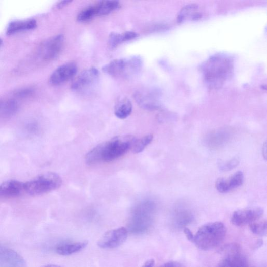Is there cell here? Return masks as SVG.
<instances>
[{"mask_svg": "<svg viewBox=\"0 0 267 267\" xmlns=\"http://www.w3.org/2000/svg\"><path fill=\"white\" fill-rule=\"evenodd\" d=\"M136 139L131 136L117 137L102 143L86 156V162L93 165L103 162H110L120 158L131 147Z\"/></svg>", "mask_w": 267, "mask_h": 267, "instance_id": "1", "label": "cell"}, {"mask_svg": "<svg viewBox=\"0 0 267 267\" xmlns=\"http://www.w3.org/2000/svg\"><path fill=\"white\" fill-rule=\"evenodd\" d=\"M233 66L232 58L227 55L217 54L211 57L202 68L205 83L212 89L221 87L231 76Z\"/></svg>", "mask_w": 267, "mask_h": 267, "instance_id": "2", "label": "cell"}, {"mask_svg": "<svg viewBox=\"0 0 267 267\" xmlns=\"http://www.w3.org/2000/svg\"><path fill=\"white\" fill-rule=\"evenodd\" d=\"M226 233V228L223 223L221 222H212L199 229L194 235L193 242L202 250H211L223 242Z\"/></svg>", "mask_w": 267, "mask_h": 267, "instance_id": "3", "label": "cell"}, {"mask_svg": "<svg viewBox=\"0 0 267 267\" xmlns=\"http://www.w3.org/2000/svg\"><path fill=\"white\" fill-rule=\"evenodd\" d=\"M63 183L58 174L49 172L24 183V191L29 195L38 196L49 193L60 188Z\"/></svg>", "mask_w": 267, "mask_h": 267, "instance_id": "4", "label": "cell"}, {"mask_svg": "<svg viewBox=\"0 0 267 267\" xmlns=\"http://www.w3.org/2000/svg\"><path fill=\"white\" fill-rule=\"evenodd\" d=\"M154 217V208L152 204L143 203L132 211L128 222V230L135 234H142L151 228Z\"/></svg>", "mask_w": 267, "mask_h": 267, "instance_id": "5", "label": "cell"}, {"mask_svg": "<svg viewBox=\"0 0 267 267\" xmlns=\"http://www.w3.org/2000/svg\"><path fill=\"white\" fill-rule=\"evenodd\" d=\"M142 61L138 57L116 59L111 62L103 70L109 75L116 78H129L136 75L141 70Z\"/></svg>", "mask_w": 267, "mask_h": 267, "instance_id": "6", "label": "cell"}, {"mask_svg": "<svg viewBox=\"0 0 267 267\" xmlns=\"http://www.w3.org/2000/svg\"><path fill=\"white\" fill-rule=\"evenodd\" d=\"M64 42V38L62 35L54 36L44 42L39 50L41 60L46 62L54 60L61 53Z\"/></svg>", "mask_w": 267, "mask_h": 267, "instance_id": "7", "label": "cell"}, {"mask_svg": "<svg viewBox=\"0 0 267 267\" xmlns=\"http://www.w3.org/2000/svg\"><path fill=\"white\" fill-rule=\"evenodd\" d=\"M128 232V230L125 227L110 230L100 237L97 245L103 249L115 248L126 241Z\"/></svg>", "mask_w": 267, "mask_h": 267, "instance_id": "8", "label": "cell"}, {"mask_svg": "<svg viewBox=\"0 0 267 267\" xmlns=\"http://www.w3.org/2000/svg\"><path fill=\"white\" fill-rule=\"evenodd\" d=\"M263 214V210L260 207H252L237 211L233 213L231 222L237 227L250 225L259 219Z\"/></svg>", "mask_w": 267, "mask_h": 267, "instance_id": "9", "label": "cell"}, {"mask_svg": "<svg viewBox=\"0 0 267 267\" xmlns=\"http://www.w3.org/2000/svg\"><path fill=\"white\" fill-rule=\"evenodd\" d=\"M99 72L95 68L83 72L73 83L71 88L73 91L81 93L93 87L98 81Z\"/></svg>", "mask_w": 267, "mask_h": 267, "instance_id": "10", "label": "cell"}, {"mask_svg": "<svg viewBox=\"0 0 267 267\" xmlns=\"http://www.w3.org/2000/svg\"><path fill=\"white\" fill-rule=\"evenodd\" d=\"M226 251V256L220 263L218 267H249L247 259L241 254L238 245H232Z\"/></svg>", "mask_w": 267, "mask_h": 267, "instance_id": "11", "label": "cell"}, {"mask_svg": "<svg viewBox=\"0 0 267 267\" xmlns=\"http://www.w3.org/2000/svg\"><path fill=\"white\" fill-rule=\"evenodd\" d=\"M77 70L76 64L74 63H68L59 66L52 73L50 78V84L58 86L66 83L76 76Z\"/></svg>", "mask_w": 267, "mask_h": 267, "instance_id": "12", "label": "cell"}, {"mask_svg": "<svg viewBox=\"0 0 267 267\" xmlns=\"http://www.w3.org/2000/svg\"><path fill=\"white\" fill-rule=\"evenodd\" d=\"M244 181L242 172L238 171L228 178H221L216 183V188L220 193H227L241 186Z\"/></svg>", "mask_w": 267, "mask_h": 267, "instance_id": "13", "label": "cell"}, {"mask_svg": "<svg viewBox=\"0 0 267 267\" xmlns=\"http://www.w3.org/2000/svg\"><path fill=\"white\" fill-rule=\"evenodd\" d=\"M0 267H26V264L17 251L0 245Z\"/></svg>", "mask_w": 267, "mask_h": 267, "instance_id": "14", "label": "cell"}, {"mask_svg": "<svg viewBox=\"0 0 267 267\" xmlns=\"http://www.w3.org/2000/svg\"><path fill=\"white\" fill-rule=\"evenodd\" d=\"M24 191V183L9 180L0 185V199H9L20 196Z\"/></svg>", "mask_w": 267, "mask_h": 267, "instance_id": "15", "label": "cell"}, {"mask_svg": "<svg viewBox=\"0 0 267 267\" xmlns=\"http://www.w3.org/2000/svg\"><path fill=\"white\" fill-rule=\"evenodd\" d=\"M88 245V242H63L58 244L55 248L56 253L62 256H69L79 253Z\"/></svg>", "mask_w": 267, "mask_h": 267, "instance_id": "16", "label": "cell"}, {"mask_svg": "<svg viewBox=\"0 0 267 267\" xmlns=\"http://www.w3.org/2000/svg\"><path fill=\"white\" fill-rule=\"evenodd\" d=\"M36 26L37 22L34 20L14 21L9 24L7 33L9 35H13L21 32L32 30Z\"/></svg>", "mask_w": 267, "mask_h": 267, "instance_id": "17", "label": "cell"}, {"mask_svg": "<svg viewBox=\"0 0 267 267\" xmlns=\"http://www.w3.org/2000/svg\"><path fill=\"white\" fill-rule=\"evenodd\" d=\"M19 108L18 102L14 100H0V120L12 117L17 113Z\"/></svg>", "mask_w": 267, "mask_h": 267, "instance_id": "18", "label": "cell"}, {"mask_svg": "<svg viewBox=\"0 0 267 267\" xmlns=\"http://www.w3.org/2000/svg\"><path fill=\"white\" fill-rule=\"evenodd\" d=\"M202 13L196 4H189L183 7L178 16L177 19L180 22L187 20H196L201 18Z\"/></svg>", "mask_w": 267, "mask_h": 267, "instance_id": "19", "label": "cell"}, {"mask_svg": "<svg viewBox=\"0 0 267 267\" xmlns=\"http://www.w3.org/2000/svg\"><path fill=\"white\" fill-rule=\"evenodd\" d=\"M140 105L148 110H155L159 107L157 100L149 93H140L136 96Z\"/></svg>", "mask_w": 267, "mask_h": 267, "instance_id": "20", "label": "cell"}, {"mask_svg": "<svg viewBox=\"0 0 267 267\" xmlns=\"http://www.w3.org/2000/svg\"><path fill=\"white\" fill-rule=\"evenodd\" d=\"M138 37V34L132 32H127L122 34L111 33L109 38V46L111 48H115L122 42L132 40Z\"/></svg>", "mask_w": 267, "mask_h": 267, "instance_id": "21", "label": "cell"}, {"mask_svg": "<svg viewBox=\"0 0 267 267\" xmlns=\"http://www.w3.org/2000/svg\"><path fill=\"white\" fill-rule=\"evenodd\" d=\"M120 3L116 1H103L95 5L96 16H103L115 11L120 7Z\"/></svg>", "mask_w": 267, "mask_h": 267, "instance_id": "22", "label": "cell"}, {"mask_svg": "<svg viewBox=\"0 0 267 267\" xmlns=\"http://www.w3.org/2000/svg\"><path fill=\"white\" fill-rule=\"evenodd\" d=\"M132 106L127 99H123L117 104L115 108V115L120 119H125L131 113Z\"/></svg>", "mask_w": 267, "mask_h": 267, "instance_id": "23", "label": "cell"}, {"mask_svg": "<svg viewBox=\"0 0 267 267\" xmlns=\"http://www.w3.org/2000/svg\"><path fill=\"white\" fill-rule=\"evenodd\" d=\"M153 136L147 135L139 140H136L134 142L131 149L134 153L138 154L142 152L145 148L153 140Z\"/></svg>", "mask_w": 267, "mask_h": 267, "instance_id": "24", "label": "cell"}, {"mask_svg": "<svg viewBox=\"0 0 267 267\" xmlns=\"http://www.w3.org/2000/svg\"><path fill=\"white\" fill-rule=\"evenodd\" d=\"M96 17L95 6L89 7L82 11L77 17L79 22H86Z\"/></svg>", "mask_w": 267, "mask_h": 267, "instance_id": "25", "label": "cell"}, {"mask_svg": "<svg viewBox=\"0 0 267 267\" xmlns=\"http://www.w3.org/2000/svg\"><path fill=\"white\" fill-rule=\"evenodd\" d=\"M250 225L252 232L259 236H264L266 234V222L265 220L259 222H254Z\"/></svg>", "mask_w": 267, "mask_h": 267, "instance_id": "26", "label": "cell"}, {"mask_svg": "<svg viewBox=\"0 0 267 267\" xmlns=\"http://www.w3.org/2000/svg\"><path fill=\"white\" fill-rule=\"evenodd\" d=\"M239 164V161L237 159H232L226 162H222L219 165V169L222 171H229L236 168Z\"/></svg>", "mask_w": 267, "mask_h": 267, "instance_id": "27", "label": "cell"}, {"mask_svg": "<svg viewBox=\"0 0 267 267\" xmlns=\"http://www.w3.org/2000/svg\"><path fill=\"white\" fill-rule=\"evenodd\" d=\"M159 267H185L182 264L175 262V261H170L167 262L164 264L161 265Z\"/></svg>", "mask_w": 267, "mask_h": 267, "instance_id": "28", "label": "cell"}, {"mask_svg": "<svg viewBox=\"0 0 267 267\" xmlns=\"http://www.w3.org/2000/svg\"><path fill=\"white\" fill-rule=\"evenodd\" d=\"M184 232L187 238V239L190 242H194V235L192 234V232L187 228H185L184 229Z\"/></svg>", "mask_w": 267, "mask_h": 267, "instance_id": "29", "label": "cell"}, {"mask_svg": "<svg viewBox=\"0 0 267 267\" xmlns=\"http://www.w3.org/2000/svg\"><path fill=\"white\" fill-rule=\"evenodd\" d=\"M155 263L154 259H150L145 262L142 267H154Z\"/></svg>", "mask_w": 267, "mask_h": 267, "instance_id": "30", "label": "cell"}, {"mask_svg": "<svg viewBox=\"0 0 267 267\" xmlns=\"http://www.w3.org/2000/svg\"><path fill=\"white\" fill-rule=\"evenodd\" d=\"M72 2V1H63V2H60L58 4H57L56 7H57V8L58 9H62V8H64V7H65L66 6H68V5H69Z\"/></svg>", "mask_w": 267, "mask_h": 267, "instance_id": "31", "label": "cell"}, {"mask_svg": "<svg viewBox=\"0 0 267 267\" xmlns=\"http://www.w3.org/2000/svg\"><path fill=\"white\" fill-rule=\"evenodd\" d=\"M263 155L264 157H265V159L266 158V144L265 143L264 146H263Z\"/></svg>", "mask_w": 267, "mask_h": 267, "instance_id": "32", "label": "cell"}, {"mask_svg": "<svg viewBox=\"0 0 267 267\" xmlns=\"http://www.w3.org/2000/svg\"><path fill=\"white\" fill-rule=\"evenodd\" d=\"M42 267H62L60 265H55V264H48L46 265H44Z\"/></svg>", "mask_w": 267, "mask_h": 267, "instance_id": "33", "label": "cell"}, {"mask_svg": "<svg viewBox=\"0 0 267 267\" xmlns=\"http://www.w3.org/2000/svg\"><path fill=\"white\" fill-rule=\"evenodd\" d=\"M2 43V40L1 39H0V46H1Z\"/></svg>", "mask_w": 267, "mask_h": 267, "instance_id": "34", "label": "cell"}]
</instances>
